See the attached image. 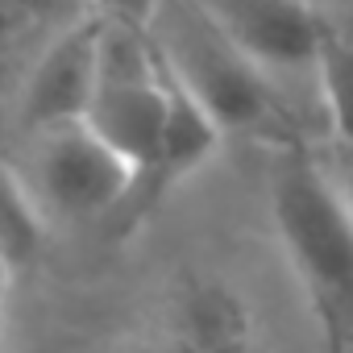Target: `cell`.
<instances>
[{"label": "cell", "mask_w": 353, "mask_h": 353, "mask_svg": "<svg viewBox=\"0 0 353 353\" xmlns=\"http://www.w3.org/2000/svg\"><path fill=\"white\" fill-rule=\"evenodd\" d=\"M270 221L324 341L353 345V212L328 166L283 150L270 166Z\"/></svg>", "instance_id": "6da1fadb"}, {"label": "cell", "mask_w": 353, "mask_h": 353, "mask_svg": "<svg viewBox=\"0 0 353 353\" xmlns=\"http://www.w3.org/2000/svg\"><path fill=\"white\" fill-rule=\"evenodd\" d=\"M158 50L179 71V79L204 100L221 129L258 133L274 117L270 71H262L204 9L200 0H162L150 26Z\"/></svg>", "instance_id": "7a4b0ae2"}, {"label": "cell", "mask_w": 353, "mask_h": 353, "mask_svg": "<svg viewBox=\"0 0 353 353\" xmlns=\"http://www.w3.org/2000/svg\"><path fill=\"white\" fill-rule=\"evenodd\" d=\"M26 179L50 225H83L112 216L133 196V166L88 121L38 129Z\"/></svg>", "instance_id": "3957f363"}, {"label": "cell", "mask_w": 353, "mask_h": 353, "mask_svg": "<svg viewBox=\"0 0 353 353\" xmlns=\"http://www.w3.org/2000/svg\"><path fill=\"white\" fill-rule=\"evenodd\" d=\"M200 9L270 75L316 71L324 26L312 0H200Z\"/></svg>", "instance_id": "277c9868"}, {"label": "cell", "mask_w": 353, "mask_h": 353, "mask_svg": "<svg viewBox=\"0 0 353 353\" xmlns=\"http://www.w3.org/2000/svg\"><path fill=\"white\" fill-rule=\"evenodd\" d=\"M100 54H104V17L67 26L38 54L21 92V121L30 133L88 117L100 83Z\"/></svg>", "instance_id": "5b68a950"}, {"label": "cell", "mask_w": 353, "mask_h": 353, "mask_svg": "<svg viewBox=\"0 0 353 353\" xmlns=\"http://www.w3.org/2000/svg\"><path fill=\"white\" fill-rule=\"evenodd\" d=\"M254 336V316L225 283H196L174 307V341L192 349H241Z\"/></svg>", "instance_id": "8992f818"}, {"label": "cell", "mask_w": 353, "mask_h": 353, "mask_svg": "<svg viewBox=\"0 0 353 353\" xmlns=\"http://www.w3.org/2000/svg\"><path fill=\"white\" fill-rule=\"evenodd\" d=\"M46 229L50 216L42 212L26 170L13 162H0V258L13 266V274L38 258Z\"/></svg>", "instance_id": "52a82bcc"}, {"label": "cell", "mask_w": 353, "mask_h": 353, "mask_svg": "<svg viewBox=\"0 0 353 353\" xmlns=\"http://www.w3.org/2000/svg\"><path fill=\"white\" fill-rule=\"evenodd\" d=\"M316 79H320V96H324L336 141H353V42L324 38Z\"/></svg>", "instance_id": "ba28073f"}, {"label": "cell", "mask_w": 353, "mask_h": 353, "mask_svg": "<svg viewBox=\"0 0 353 353\" xmlns=\"http://www.w3.org/2000/svg\"><path fill=\"white\" fill-rule=\"evenodd\" d=\"M96 5H100V13L112 17V21L150 30L154 17H158V9H162V0H96Z\"/></svg>", "instance_id": "9c48e42d"}, {"label": "cell", "mask_w": 353, "mask_h": 353, "mask_svg": "<svg viewBox=\"0 0 353 353\" xmlns=\"http://www.w3.org/2000/svg\"><path fill=\"white\" fill-rule=\"evenodd\" d=\"M328 174H332V183L341 188V196L353 212V141H341V158H336V166H328Z\"/></svg>", "instance_id": "30bf717a"}, {"label": "cell", "mask_w": 353, "mask_h": 353, "mask_svg": "<svg viewBox=\"0 0 353 353\" xmlns=\"http://www.w3.org/2000/svg\"><path fill=\"white\" fill-rule=\"evenodd\" d=\"M9 274H13V266L0 258V295H5V283H9Z\"/></svg>", "instance_id": "8fae6325"}]
</instances>
